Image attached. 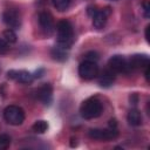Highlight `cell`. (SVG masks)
Masks as SVG:
<instances>
[{"mask_svg": "<svg viewBox=\"0 0 150 150\" xmlns=\"http://www.w3.org/2000/svg\"><path fill=\"white\" fill-rule=\"evenodd\" d=\"M110 1H116V0H110Z\"/></svg>", "mask_w": 150, "mask_h": 150, "instance_id": "cell-27", "label": "cell"}, {"mask_svg": "<svg viewBox=\"0 0 150 150\" xmlns=\"http://www.w3.org/2000/svg\"><path fill=\"white\" fill-rule=\"evenodd\" d=\"M108 68H110L116 74H118V73L128 74V73L131 71L130 67H129L128 59H125L122 55H114V56H111L109 59V61H108Z\"/></svg>", "mask_w": 150, "mask_h": 150, "instance_id": "cell-6", "label": "cell"}, {"mask_svg": "<svg viewBox=\"0 0 150 150\" xmlns=\"http://www.w3.org/2000/svg\"><path fill=\"white\" fill-rule=\"evenodd\" d=\"M50 55H52V57H53L54 60L60 61V62L66 61V60H67V57H68L67 49L62 48V47H61V46H59V45L52 48V50H50Z\"/></svg>", "mask_w": 150, "mask_h": 150, "instance_id": "cell-15", "label": "cell"}, {"mask_svg": "<svg viewBox=\"0 0 150 150\" xmlns=\"http://www.w3.org/2000/svg\"><path fill=\"white\" fill-rule=\"evenodd\" d=\"M144 76H145L146 82H149V66H146V67L144 68Z\"/></svg>", "mask_w": 150, "mask_h": 150, "instance_id": "cell-25", "label": "cell"}, {"mask_svg": "<svg viewBox=\"0 0 150 150\" xmlns=\"http://www.w3.org/2000/svg\"><path fill=\"white\" fill-rule=\"evenodd\" d=\"M43 73H45V69L40 68V69H38V70L33 74V76H34V79H39V77H41V76L43 75Z\"/></svg>", "mask_w": 150, "mask_h": 150, "instance_id": "cell-24", "label": "cell"}, {"mask_svg": "<svg viewBox=\"0 0 150 150\" xmlns=\"http://www.w3.org/2000/svg\"><path fill=\"white\" fill-rule=\"evenodd\" d=\"M25 111L21 107L11 104L4 110V118L11 125H21L25 121Z\"/></svg>", "mask_w": 150, "mask_h": 150, "instance_id": "cell-3", "label": "cell"}, {"mask_svg": "<svg viewBox=\"0 0 150 150\" xmlns=\"http://www.w3.org/2000/svg\"><path fill=\"white\" fill-rule=\"evenodd\" d=\"M137 102H138V95H137L136 93L131 94V95H130V103H132L134 105H136Z\"/></svg>", "mask_w": 150, "mask_h": 150, "instance_id": "cell-23", "label": "cell"}, {"mask_svg": "<svg viewBox=\"0 0 150 150\" xmlns=\"http://www.w3.org/2000/svg\"><path fill=\"white\" fill-rule=\"evenodd\" d=\"M9 52V43L4 39H0V55H6Z\"/></svg>", "mask_w": 150, "mask_h": 150, "instance_id": "cell-20", "label": "cell"}, {"mask_svg": "<svg viewBox=\"0 0 150 150\" xmlns=\"http://www.w3.org/2000/svg\"><path fill=\"white\" fill-rule=\"evenodd\" d=\"M127 121H128V123L131 127H138V125H141L142 124V121H143L141 111L137 110L136 108L130 109L129 112H128V115H127Z\"/></svg>", "mask_w": 150, "mask_h": 150, "instance_id": "cell-14", "label": "cell"}, {"mask_svg": "<svg viewBox=\"0 0 150 150\" xmlns=\"http://www.w3.org/2000/svg\"><path fill=\"white\" fill-rule=\"evenodd\" d=\"M7 77L22 84H29L34 80L33 74L25 69H11L7 71Z\"/></svg>", "mask_w": 150, "mask_h": 150, "instance_id": "cell-8", "label": "cell"}, {"mask_svg": "<svg viewBox=\"0 0 150 150\" xmlns=\"http://www.w3.org/2000/svg\"><path fill=\"white\" fill-rule=\"evenodd\" d=\"M103 104L97 97H89L84 100L80 107V115L84 120H94L102 115Z\"/></svg>", "mask_w": 150, "mask_h": 150, "instance_id": "cell-2", "label": "cell"}, {"mask_svg": "<svg viewBox=\"0 0 150 150\" xmlns=\"http://www.w3.org/2000/svg\"><path fill=\"white\" fill-rule=\"evenodd\" d=\"M97 77H98V84L101 87L109 88L114 83V81L116 79V73H114L110 68H105L103 71L98 73Z\"/></svg>", "mask_w": 150, "mask_h": 150, "instance_id": "cell-13", "label": "cell"}, {"mask_svg": "<svg viewBox=\"0 0 150 150\" xmlns=\"http://www.w3.org/2000/svg\"><path fill=\"white\" fill-rule=\"evenodd\" d=\"M130 70L134 69H144L149 66V56L145 54H135L130 59H128Z\"/></svg>", "mask_w": 150, "mask_h": 150, "instance_id": "cell-12", "label": "cell"}, {"mask_svg": "<svg viewBox=\"0 0 150 150\" xmlns=\"http://www.w3.org/2000/svg\"><path fill=\"white\" fill-rule=\"evenodd\" d=\"M2 39H4L6 42H8L9 45H12V43H15V42H16L18 36H16L14 29L8 28V29L4 30V33H2Z\"/></svg>", "mask_w": 150, "mask_h": 150, "instance_id": "cell-17", "label": "cell"}, {"mask_svg": "<svg viewBox=\"0 0 150 150\" xmlns=\"http://www.w3.org/2000/svg\"><path fill=\"white\" fill-rule=\"evenodd\" d=\"M56 36L57 45L64 49H69L74 42V29L71 23L63 19L56 23Z\"/></svg>", "mask_w": 150, "mask_h": 150, "instance_id": "cell-1", "label": "cell"}, {"mask_svg": "<svg viewBox=\"0 0 150 150\" xmlns=\"http://www.w3.org/2000/svg\"><path fill=\"white\" fill-rule=\"evenodd\" d=\"M88 136L91 139H98V141H111L117 138L118 136V130L117 128H105V129H89L88 130Z\"/></svg>", "mask_w": 150, "mask_h": 150, "instance_id": "cell-5", "label": "cell"}, {"mask_svg": "<svg viewBox=\"0 0 150 150\" xmlns=\"http://www.w3.org/2000/svg\"><path fill=\"white\" fill-rule=\"evenodd\" d=\"M11 145V137L6 134L0 135V150H6Z\"/></svg>", "mask_w": 150, "mask_h": 150, "instance_id": "cell-19", "label": "cell"}, {"mask_svg": "<svg viewBox=\"0 0 150 150\" xmlns=\"http://www.w3.org/2000/svg\"><path fill=\"white\" fill-rule=\"evenodd\" d=\"M111 14V9L110 7H104L102 9H97L95 12V14L91 16L93 18V26L96 29H102L104 28L109 15Z\"/></svg>", "mask_w": 150, "mask_h": 150, "instance_id": "cell-11", "label": "cell"}, {"mask_svg": "<svg viewBox=\"0 0 150 150\" xmlns=\"http://www.w3.org/2000/svg\"><path fill=\"white\" fill-rule=\"evenodd\" d=\"M79 75L86 81H90L98 75V66L95 61L84 60L79 66Z\"/></svg>", "mask_w": 150, "mask_h": 150, "instance_id": "cell-4", "label": "cell"}, {"mask_svg": "<svg viewBox=\"0 0 150 150\" xmlns=\"http://www.w3.org/2000/svg\"><path fill=\"white\" fill-rule=\"evenodd\" d=\"M70 1H71V0H52L53 6H54L59 12L66 11V9L69 7Z\"/></svg>", "mask_w": 150, "mask_h": 150, "instance_id": "cell-18", "label": "cell"}, {"mask_svg": "<svg viewBox=\"0 0 150 150\" xmlns=\"http://www.w3.org/2000/svg\"><path fill=\"white\" fill-rule=\"evenodd\" d=\"M149 29H150V25H148L145 27V40L149 42Z\"/></svg>", "mask_w": 150, "mask_h": 150, "instance_id": "cell-26", "label": "cell"}, {"mask_svg": "<svg viewBox=\"0 0 150 150\" xmlns=\"http://www.w3.org/2000/svg\"><path fill=\"white\" fill-rule=\"evenodd\" d=\"M142 7H143V12H144V16L148 19L150 16V4L148 0H144L143 4H142Z\"/></svg>", "mask_w": 150, "mask_h": 150, "instance_id": "cell-22", "label": "cell"}, {"mask_svg": "<svg viewBox=\"0 0 150 150\" xmlns=\"http://www.w3.org/2000/svg\"><path fill=\"white\" fill-rule=\"evenodd\" d=\"M2 20L11 29H19L21 27V14L15 8H7L2 13Z\"/></svg>", "mask_w": 150, "mask_h": 150, "instance_id": "cell-7", "label": "cell"}, {"mask_svg": "<svg viewBox=\"0 0 150 150\" xmlns=\"http://www.w3.org/2000/svg\"><path fill=\"white\" fill-rule=\"evenodd\" d=\"M84 57H86V60H89V61H95V62H96V61L98 60V54H97L96 52L91 50V52L86 53Z\"/></svg>", "mask_w": 150, "mask_h": 150, "instance_id": "cell-21", "label": "cell"}, {"mask_svg": "<svg viewBox=\"0 0 150 150\" xmlns=\"http://www.w3.org/2000/svg\"><path fill=\"white\" fill-rule=\"evenodd\" d=\"M39 25H40V28L41 30L43 32L45 35L47 36H50L54 32V20H53V15L47 12V11H43V12H40L39 14Z\"/></svg>", "mask_w": 150, "mask_h": 150, "instance_id": "cell-10", "label": "cell"}, {"mask_svg": "<svg viewBox=\"0 0 150 150\" xmlns=\"http://www.w3.org/2000/svg\"><path fill=\"white\" fill-rule=\"evenodd\" d=\"M35 97L43 105H50L53 102V87L50 83H45L35 90Z\"/></svg>", "mask_w": 150, "mask_h": 150, "instance_id": "cell-9", "label": "cell"}, {"mask_svg": "<svg viewBox=\"0 0 150 150\" xmlns=\"http://www.w3.org/2000/svg\"><path fill=\"white\" fill-rule=\"evenodd\" d=\"M48 123L46 122V121H43V120H39V121H36L33 125H32V129H33V131L34 132H36V134H45L47 130H48Z\"/></svg>", "mask_w": 150, "mask_h": 150, "instance_id": "cell-16", "label": "cell"}]
</instances>
